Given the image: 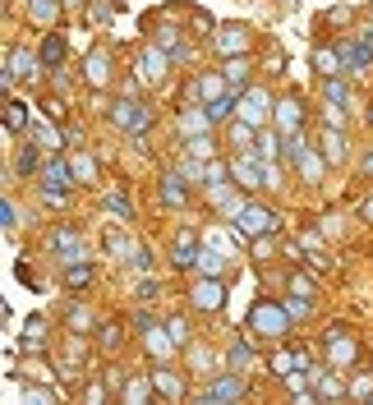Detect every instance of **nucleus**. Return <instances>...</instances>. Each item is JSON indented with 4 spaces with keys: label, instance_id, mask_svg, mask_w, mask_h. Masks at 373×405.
<instances>
[{
    "label": "nucleus",
    "instance_id": "obj_1",
    "mask_svg": "<svg viewBox=\"0 0 373 405\" xmlns=\"http://www.w3.org/2000/svg\"><path fill=\"white\" fill-rule=\"evenodd\" d=\"M291 323V309H277V304H258L253 309V327L263 332V336H281Z\"/></svg>",
    "mask_w": 373,
    "mask_h": 405
},
{
    "label": "nucleus",
    "instance_id": "obj_2",
    "mask_svg": "<svg viewBox=\"0 0 373 405\" xmlns=\"http://www.w3.org/2000/svg\"><path fill=\"white\" fill-rule=\"evenodd\" d=\"M235 226H240L245 235L272 231V212H267V207H240V217H235Z\"/></svg>",
    "mask_w": 373,
    "mask_h": 405
},
{
    "label": "nucleus",
    "instance_id": "obj_3",
    "mask_svg": "<svg viewBox=\"0 0 373 405\" xmlns=\"http://www.w3.org/2000/svg\"><path fill=\"white\" fill-rule=\"evenodd\" d=\"M245 396V378H221V382H212V387L203 391V401H240Z\"/></svg>",
    "mask_w": 373,
    "mask_h": 405
},
{
    "label": "nucleus",
    "instance_id": "obj_4",
    "mask_svg": "<svg viewBox=\"0 0 373 405\" xmlns=\"http://www.w3.org/2000/svg\"><path fill=\"white\" fill-rule=\"evenodd\" d=\"M111 115H115V125H120V129H148V111L134 106V102H115Z\"/></svg>",
    "mask_w": 373,
    "mask_h": 405
},
{
    "label": "nucleus",
    "instance_id": "obj_5",
    "mask_svg": "<svg viewBox=\"0 0 373 405\" xmlns=\"http://www.w3.org/2000/svg\"><path fill=\"white\" fill-rule=\"evenodd\" d=\"M221 299H226L221 281H199V286H194V304H199V309H221Z\"/></svg>",
    "mask_w": 373,
    "mask_h": 405
},
{
    "label": "nucleus",
    "instance_id": "obj_6",
    "mask_svg": "<svg viewBox=\"0 0 373 405\" xmlns=\"http://www.w3.org/2000/svg\"><path fill=\"white\" fill-rule=\"evenodd\" d=\"M341 60H346V69H364V65L373 60V42H359V47H346V51H341Z\"/></svg>",
    "mask_w": 373,
    "mask_h": 405
},
{
    "label": "nucleus",
    "instance_id": "obj_7",
    "mask_svg": "<svg viewBox=\"0 0 373 405\" xmlns=\"http://www.w3.org/2000/svg\"><path fill=\"white\" fill-rule=\"evenodd\" d=\"M235 180L245 189H253V185H267V180H258V166H253V157H240L235 161Z\"/></svg>",
    "mask_w": 373,
    "mask_h": 405
},
{
    "label": "nucleus",
    "instance_id": "obj_8",
    "mask_svg": "<svg viewBox=\"0 0 373 405\" xmlns=\"http://www.w3.org/2000/svg\"><path fill=\"white\" fill-rule=\"evenodd\" d=\"M152 382H157V391H161V396H171V401L180 396V391H185V382H180L175 373H166V369H157V373H152Z\"/></svg>",
    "mask_w": 373,
    "mask_h": 405
},
{
    "label": "nucleus",
    "instance_id": "obj_9",
    "mask_svg": "<svg viewBox=\"0 0 373 405\" xmlns=\"http://www.w3.org/2000/svg\"><path fill=\"white\" fill-rule=\"evenodd\" d=\"M88 83H106V51H93V56H88Z\"/></svg>",
    "mask_w": 373,
    "mask_h": 405
},
{
    "label": "nucleus",
    "instance_id": "obj_10",
    "mask_svg": "<svg viewBox=\"0 0 373 405\" xmlns=\"http://www.w3.org/2000/svg\"><path fill=\"white\" fill-rule=\"evenodd\" d=\"M5 125H10V134H19V129L28 125V111H23V102H10V106H5Z\"/></svg>",
    "mask_w": 373,
    "mask_h": 405
},
{
    "label": "nucleus",
    "instance_id": "obj_11",
    "mask_svg": "<svg viewBox=\"0 0 373 405\" xmlns=\"http://www.w3.org/2000/svg\"><path fill=\"white\" fill-rule=\"evenodd\" d=\"M161 74H166V60H161V51H148V56H143V78H152V83H157Z\"/></svg>",
    "mask_w": 373,
    "mask_h": 405
},
{
    "label": "nucleus",
    "instance_id": "obj_12",
    "mask_svg": "<svg viewBox=\"0 0 373 405\" xmlns=\"http://www.w3.org/2000/svg\"><path fill=\"white\" fill-rule=\"evenodd\" d=\"M14 74H32V56H28V51H14V56H10V69H5V78H14Z\"/></svg>",
    "mask_w": 373,
    "mask_h": 405
},
{
    "label": "nucleus",
    "instance_id": "obj_13",
    "mask_svg": "<svg viewBox=\"0 0 373 405\" xmlns=\"http://www.w3.org/2000/svg\"><path fill=\"white\" fill-rule=\"evenodd\" d=\"M161 198L175 202V207L185 202V189H180V180H175V175H166V180H161Z\"/></svg>",
    "mask_w": 373,
    "mask_h": 405
},
{
    "label": "nucleus",
    "instance_id": "obj_14",
    "mask_svg": "<svg viewBox=\"0 0 373 405\" xmlns=\"http://www.w3.org/2000/svg\"><path fill=\"white\" fill-rule=\"evenodd\" d=\"M245 42H249V28H226V32H221V47H226V51H240Z\"/></svg>",
    "mask_w": 373,
    "mask_h": 405
},
{
    "label": "nucleus",
    "instance_id": "obj_15",
    "mask_svg": "<svg viewBox=\"0 0 373 405\" xmlns=\"http://www.w3.org/2000/svg\"><path fill=\"white\" fill-rule=\"evenodd\" d=\"M47 180H51V189H56V185H69V166H65V161H47Z\"/></svg>",
    "mask_w": 373,
    "mask_h": 405
},
{
    "label": "nucleus",
    "instance_id": "obj_16",
    "mask_svg": "<svg viewBox=\"0 0 373 405\" xmlns=\"http://www.w3.org/2000/svg\"><path fill=\"white\" fill-rule=\"evenodd\" d=\"M42 60H47V65H60V60H65V42H60V37H47V47H42Z\"/></svg>",
    "mask_w": 373,
    "mask_h": 405
},
{
    "label": "nucleus",
    "instance_id": "obj_17",
    "mask_svg": "<svg viewBox=\"0 0 373 405\" xmlns=\"http://www.w3.org/2000/svg\"><path fill=\"white\" fill-rule=\"evenodd\" d=\"M249 364H253V350H249V345H235V350H231V369H235V373H245Z\"/></svg>",
    "mask_w": 373,
    "mask_h": 405
},
{
    "label": "nucleus",
    "instance_id": "obj_18",
    "mask_svg": "<svg viewBox=\"0 0 373 405\" xmlns=\"http://www.w3.org/2000/svg\"><path fill=\"white\" fill-rule=\"evenodd\" d=\"M175 249H180V253H175V263L189 267V263H194V235H180V244H175Z\"/></svg>",
    "mask_w": 373,
    "mask_h": 405
},
{
    "label": "nucleus",
    "instance_id": "obj_19",
    "mask_svg": "<svg viewBox=\"0 0 373 405\" xmlns=\"http://www.w3.org/2000/svg\"><path fill=\"white\" fill-rule=\"evenodd\" d=\"M267 115V93H249V120H263Z\"/></svg>",
    "mask_w": 373,
    "mask_h": 405
},
{
    "label": "nucleus",
    "instance_id": "obj_20",
    "mask_svg": "<svg viewBox=\"0 0 373 405\" xmlns=\"http://www.w3.org/2000/svg\"><path fill=\"white\" fill-rule=\"evenodd\" d=\"M207 125H212V115H199V111H189V115H185V129H189V134H203Z\"/></svg>",
    "mask_w": 373,
    "mask_h": 405
},
{
    "label": "nucleus",
    "instance_id": "obj_21",
    "mask_svg": "<svg viewBox=\"0 0 373 405\" xmlns=\"http://www.w3.org/2000/svg\"><path fill=\"white\" fill-rule=\"evenodd\" d=\"M102 244H106V249H115V253H134V249H129V240H124V235H115V231L102 235Z\"/></svg>",
    "mask_w": 373,
    "mask_h": 405
},
{
    "label": "nucleus",
    "instance_id": "obj_22",
    "mask_svg": "<svg viewBox=\"0 0 373 405\" xmlns=\"http://www.w3.org/2000/svg\"><path fill=\"white\" fill-rule=\"evenodd\" d=\"M245 78H249V65L245 60H231V65H226V83H245Z\"/></svg>",
    "mask_w": 373,
    "mask_h": 405
},
{
    "label": "nucleus",
    "instance_id": "obj_23",
    "mask_svg": "<svg viewBox=\"0 0 373 405\" xmlns=\"http://www.w3.org/2000/svg\"><path fill=\"white\" fill-rule=\"evenodd\" d=\"M327 157H332V161H341V157H346V148H341V134H337V129H332V134H327Z\"/></svg>",
    "mask_w": 373,
    "mask_h": 405
},
{
    "label": "nucleus",
    "instance_id": "obj_24",
    "mask_svg": "<svg viewBox=\"0 0 373 405\" xmlns=\"http://www.w3.org/2000/svg\"><path fill=\"white\" fill-rule=\"evenodd\" d=\"M152 387H157V382H152ZM152 387H148V382H129V387H124V401H148V391H152Z\"/></svg>",
    "mask_w": 373,
    "mask_h": 405
},
{
    "label": "nucleus",
    "instance_id": "obj_25",
    "mask_svg": "<svg viewBox=\"0 0 373 405\" xmlns=\"http://www.w3.org/2000/svg\"><path fill=\"white\" fill-rule=\"evenodd\" d=\"M51 14H56V0H32V19H42V23H47Z\"/></svg>",
    "mask_w": 373,
    "mask_h": 405
},
{
    "label": "nucleus",
    "instance_id": "obj_26",
    "mask_svg": "<svg viewBox=\"0 0 373 405\" xmlns=\"http://www.w3.org/2000/svg\"><path fill=\"white\" fill-rule=\"evenodd\" d=\"M231 97H221V102H212V111H207V115H212V120H226V115H231Z\"/></svg>",
    "mask_w": 373,
    "mask_h": 405
},
{
    "label": "nucleus",
    "instance_id": "obj_27",
    "mask_svg": "<svg viewBox=\"0 0 373 405\" xmlns=\"http://www.w3.org/2000/svg\"><path fill=\"white\" fill-rule=\"evenodd\" d=\"M258 152H263V161H272V157H277V139L263 134V139H258Z\"/></svg>",
    "mask_w": 373,
    "mask_h": 405
},
{
    "label": "nucleus",
    "instance_id": "obj_28",
    "mask_svg": "<svg viewBox=\"0 0 373 405\" xmlns=\"http://www.w3.org/2000/svg\"><path fill=\"white\" fill-rule=\"evenodd\" d=\"M318 65H323V74H341V69H337V56H332V51H318Z\"/></svg>",
    "mask_w": 373,
    "mask_h": 405
},
{
    "label": "nucleus",
    "instance_id": "obj_29",
    "mask_svg": "<svg viewBox=\"0 0 373 405\" xmlns=\"http://www.w3.org/2000/svg\"><path fill=\"white\" fill-rule=\"evenodd\" d=\"M37 171V152H23L19 157V175H32Z\"/></svg>",
    "mask_w": 373,
    "mask_h": 405
},
{
    "label": "nucleus",
    "instance_id": "obj_30",
    "mask_svg": "<svg viewBox=\"0 0 373 405\" xmlns=\"http://www.w3.org/2000/svg\"><path fill=\"white\" fill-rule=\"evenodd\" d=\"M83 396H88L93 405H102V401H106V387H102V382H88V391H83Z\"/></svg>",
    "mask_w": 373,
    "mask_h": 405
},
{
    "label": "nucleus",
    "instance_id": "obj_31",
    "mask_svg": "<svg viewBox=\"0 0 373 405\" xmlns=\"http://www.w3.org/2000/svg\"><path fill=\"white\" fill-rule=\"evenodd\" d=\"M189 152L194 157H212V143L207 139H189Z\"/></svg>",
    "mask_w": 373,
    "mask_h": 405
},
{
    "label": "nucleus",
    "instance_id": "obj_32",
    "mask_svg": "<svg viewBox=\"0 0 373 405\" xmlns=\"http://www.w3.org/2000/svg\"><path fill=\"white\" fill-rule=\"evenodd\" d=\"M295 120H299V111H295V102H286V111H281V125H286V129H295Z\"/></svg>",
    "mask_w": 373,
    "mask_h": 405
},
{
    "label": "nucleus",
    "instance_id": "obj_33",
    "mask_svg": "<svg viewBox=\"0 0 373 405\" xmlns=\"http://www.w3.org/2000/svg\"><path fill=\"white\" fill-rule=\"evenodd\" d=\"M88 281H93L88 267H74V272H69V286H88Z\"/></svg>",
    "mask_w": 373,
    "mask_h": 405
},
{
    "label": "nucleus",
    "instance_id": "obj_34",
    "mask_svg": "<svg viewBox=\"0 0 373 405\" xmlns=\"http://www.w3.org/2000/svg\"><path fill=\"white\" fill-rule=\"evenodd\" d=\"M189 359H194V369H207V364H212V355H207V350H199V345L189 350Z\"/></svg>",
    "mask_w": 373,
    "mask_h": 405
},
{
    "label": "nucleus",
    "instance_id": "obj_35",
    "mask_svg": "<svg viewBox=\"0 0 373 405\" xmlns=\"http://www.w3.org/2000/svg\"><path fill=\"white\" fill-rule=\"evenodd\" d=\"M235 143H240V148H249V143H253V129H249V125H235Z\"/></svg>",
    "mask_w": 373,
    "mask_h": 405
},
{
    "label": "nucleus",
    "instance_id": "obj_36",
    "mask_svg": "<svg viewBox=\"0 0 373 405\" xmlns=\"http://www.w3.org/2000/svg\"><path fill=\"white\" fill-rule=\"evenodd\" d=\"M327 97H332V102H350V93H346L341 83H327Z\"/></svg>",
    "mask_w": 373,
    "mask_h": 405
},
{
    "label": "nucleus",
    "instance_id": "obj_37",
    "mask_svg": "<svg viewBox=\"0 0 373 405\" xmlns=\"http://www.w3.org/2000/svg\"><path fill=\"white\" fill-rule=\"evenodd\" d=\"M291 290H295V295H304V299L313 295V286H309V281H304V277H295V281H291Z\"/></svg>",
    "mask_w": 373,
    "mask_h": 405
},
{
    "label": "nucleus",
    "instance_id": "obj_38",
    "mask_svg": "<svg viewBox=\"0 0 373 405\" xmlns=\"http://www.w3.org/2000/svg\"><path fill=\"white\" fill-rule=\"evenodd\" d=\"M69 323H74V332H88V323H93V318H88L83 309H74V318H69Z\"/></svg>",
    "mask_w": 373,
    "mask_h": 405
},
{
    "label": "nucleus",
    "instance_id": "obj_39",
    "mask_svg": "<svg viewBox=\"0 0 373 405\" xmlns=\"http://www.w3.org/2000/svg\"><path fill=\"white\" fill-rule=\"evenodd\" d=\"M171 341H175V345H185V323H180V318L171 323Z\"/></svg>",
    "mask_w": 373,
    "mask_h": 405
},
{
    "label": "nucleus",
    "instance_id": "obj_40",
    "mask_svg": "<svg viewBox=\"0 0 373 405\" xmlns=\"http://www.w3.org/2000/svg\"><path fill=\"white\" fill-rule=\"evenodd\" d=\"M115 341H120V327H115V323H111V327L102 332V345H115Z\"/></svg>",
    "mask_w": 373,
    "mask_h": 405
},
{
    "label": "nucleus",
    "instance_id": "obj_41",
    "mask_svg": "<svg viewBox=\"0 0 373 405\" xmlns=\"http://www.w3.org/2000/svg\"><path fill=\"white\" fill-rule=\"evenodd\" d=\"M355 396H373V382H369V378H355Z\"/></svg>",
    "mask_w": 373,
    "mask_h": 405
},
{
    "label": "nucleus",
    "instance_id": "obj_42",
    "mask_svg": "<svg viewBox=\"0 0 373 405\" xmlns=\"http://www.w3.org/2000/svg\"><path fill=\"white\" fill-rule=\"evenodd\" d=\"M364 217H369V221H373V198H369V202H364Z\"/></svg>",
    "mask_w": 373,
    "mask_h": 405
},
{
    "label": "nucleus",
    "instance_id": "obj_43",
    "mask_svg": "<svg viewBox=\"0 0 373 405\" xmlns=\"http://www.w3.org/2000/svg\"><path fill=\"white\" fill-rule=\"evenodd\" d=\"M364 171H369V175H373V157H369V161H364Z\"/></svg>",
    "mask_w": 373,
    "mask_h": 405
},
{
    "label": "nucleus",
    "instance_id": "obj_44",
    "mask_svg": "<svg viewBox=\"0 0 373 405\" xmlns=\"http://www.w3.org/2000/svg\"><path fill=\"white\" fill-rule=\"evenodd\" d=\"M369 125H373V111H369Z\"/></svg>",
    "mask_w": 373,
    "mask_h": 405
}]
</instances>
